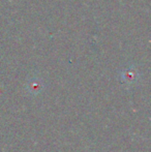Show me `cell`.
<instances>
[{"label": "cell", "mask_w": 151, "mask_h": 152, "mask_svg": "<svg viewBox=\"0 0 151 152\" xmlns=\"http://www.w3.org/2000/svg\"><path fill=\"white\" fill-rule=\"evenodd\" d=\"M136 76H137V72L133 69V67H129L123 72V77L126 81H133L136 79Z\"/></svg>", "instance_id": "6da1fadb"}]
</instances>
